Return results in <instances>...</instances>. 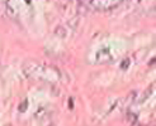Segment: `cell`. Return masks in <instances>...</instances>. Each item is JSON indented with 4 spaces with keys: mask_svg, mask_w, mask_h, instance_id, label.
<instances>
[{
    "mask_svg": "<svg viewBox=\"0 0 156 126\" xmlns=\"http://www.w3.org/2000/svg\"><path fill=\"white\" fill-rule=\"evenodd\" d=\"M97 61H98L99 63L111 62V61H112V56H111V53H109V51H108V49H103V51L98 52V54H97Z\"/></svg>",
    "mask_w": 156,
    "mask_h": 126,
    "instance_id": "3",
    "label": "cell"
},
{
    "mask_svg": "<svg viewBox=\"0 0 156 126\" xmlns=\"http://www.w3.org/2000/svg\"><path fill=\"white\" fill-rule=\"evenodd\" d=\"M79 2L84 3V4H87V3H91V0H79Z\"/></svg>",
    "mask_w": 156,
    "mask_h": 126,
    "instance_id": "5",
    "label": "cell"
},
{
    "mask_svg": "<svg viewBox=\"0 0 156 126\" xmlns=\"http://www.w3.org/2000/svg\"><path fill=\"white\" fill-rule=\"evenodd\" d=\"M24 72L27 76H30L37 80H42L46 82H53L57 81L60 73L57 69H55L52 67L43 66L41 63H28L27 66H24Z\"/></svg>",
    "mask_w": 156,
    "mask_h": 126,
    "instance_id": "1",
    "label": "cell"
},
{
    "mask_svg": "<svg viewBox=\"0 0 156 126\" xmlns=\"http://www.w3.org/2000/svg\"><path fill=\"white\" fill-rule=\"evenodd\" d=\"M122 2H124V0H91V4L97 9L105 10V9H111V8L118 5Z\"/></svg>",
    "mask_w": 156,
    "mask_h": 126,
    "instance_id": "2",
    "label": "cell"
},
{
    "mask_svg": "<svg viewBox=\"0 0 156 126\" xmlns=\"http://www.w3.org/2000/svg\"><path fill=\"white\" fill-rule=\"evenodd\" d=\"M27 104H28V102H27V101H24V102H22V105L19 106V111H20V112H23V111H26V108H27V106H28Z\"/></svg>",
    "mask_w": 156,
    "mask_h": 126,
    "instance_id": "4",
    "label": "cell"
}]
</instances>
